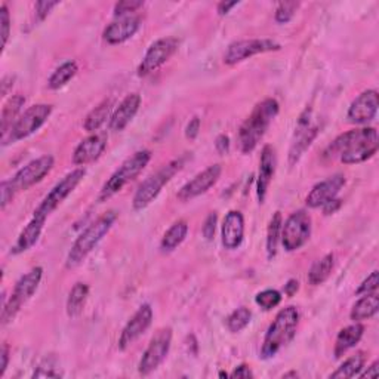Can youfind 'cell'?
I'll use <instances>...</instances> for the list:
<instances>
[{"mask_svg": "<svg viewBox=\"0 0 379 379\" xmlns=\"http://www.w3.org/2000/svg\"><path fill=\"white\" fill-rule=\"evenodd\" d=\"M311 217L305 210H296L282 225V242L286 252L301 249L311 236Z\"/></svg>", "mask_w": 379, "mask_h": 379, "instance_id": "10", "label": "cell"}, {"mask_svg": "<svg viewBox=\"0 0 379 379\" xmlns=\"http://www.w3.org/2000/svg\"><path fill=\"white\" fill-rule=\"evenodd\" d=\"M378 375H379V361H378V360L373 361V363L368 368L366 372L358 373L360 378H376Z\"/></svg>", "mask_w": 379, "mask_h": 379, "instance_id": "51", "label": "cell"}, {"mask_svg": "<svg viewBox=\"0 0 379 379\" xmlns=\"http://www.w3.org/2000/svg\"><path fill=\"white\" fill-rule=\"evenodd\" d=\"M13 86V77L12 76H6L2 80V96L8 95V88Z\"/></svg>", "mask_w": 379, "mask_h": 379, "instance_id": "53", "label": "cell"}, {"mask_svg": "<svg viewBox=\"0 0 379 379\" xmlns=\"http://www.w3.org/2000/svg\"><path fill=\"white\" fill-rule=\"evenodd\" d=\"M298 8H300L298 2H282V4H278V6L276 9V15H274L276 21L278 24L289 23L293 18V15H295V12Z\"/></svg>", "mask_w": 379, "mask_h": 379, "instance_id": "38", "label": "cell"}, {"mask_svg": "<svg viewBox=\"0 0 379 379\" xmlns=\"http://www.w3.org/2000/svg\"><path fill=\"white\" fill-rule=\"evenodd\" d=\"M142 6H144L142 0H123V2L114 5V16L120 18V16L134 15V12H137Z\"/></svg>", "mask_w": 379, "mask_h": 379, "instance_id": "39", "label": "cell"}, {"mask_svg": "<svg viewBox=\"0 0 379 379\" xmlns=\"http://www.w3.org/2000/svg\"><path fill=\"white\" fill-rule=\"evenodd\" d=\"M222 246L228 251H234L240 248V244L244 239V218L242 212L230 210L222 222L221 230Z\"/></svg>", "mask_w": 379, "mask_h": 379, "instance_id": "22", "label": "cell"}, {"mask_svg": "<svg viewBox=\"0 0 379 379\" xmlns=\"http://www.w3.org/2000/svg\"><path fill=\"white\" fill-rule=\"evenodd\" d=\"M77 70H79V67L74 61H67V62H64L62 65H60V67L51 74V77H49V80H47L49 89L58 91V89L64 88L77 74Z\"/></svg>", "mask_w": 379, "mask_h": 379, "instance_id": "34", "label": "cell"}, {"mask_svg": "<svg viewBox=\"0 0 379 379\" xmlns=\"http://www.w3.org/2000/svg\"><path fill=\"white\" fill-rule=\"evenodd\" d=\"M379 310V298L376 293H368L363 295L361 298L353 305L350 319L353 322H363L368 319H372L376 316V312Z\"/></svg>", "mask_w": 379, "mask_h": 379, "instance_id": "28", "label": "cell"}, {"mask_svg": "<svg viewBox=\"0 0 379 379\" xmlns=\"http://www.w3.org/2000/svg\"><path fill=\"white\" fill-rule=\"evenodd\" d=\"M188 234V224L187 221L181 220L176 221L166 233H164L162 242H160V248L163 252H172L175 251L178 246L186 240Z\"/></svg>", "mask_w": 379, "mask_h": 379, "instance_id": "29", "label": "cell"}, {"mask_svg": "<svg viewBox=\"0 0 379 379\" xmlns=\"http://www.w3.org/2000/svg\"><path fill=\"white\" fill-rule=\"evenodd\" d=\"M85 175L86 171L84 168H77L65 175L60 183H57L55 187L45 196V199L36 208L35 215L33 217L46 221V218L51 215V213L76 190V187L81 183V181H84Z\"/></svg>", "mask_w": 379, "mask_h": 379, "instance_id": "9", "label": "cell"}, {"mask_svg": "<svg viewBox=\"0 0 379 379\" xmlns=\"http://www.w3.org/2000/svg\"><path fill=\"white\" fill-rule=\"evenodd\" d=\"M282 46L271 39H244L233 42L227 47L224 54V64L236 65L244 60H249L255 55L280 51Z\"/></svg>", "mask_w": 379, "mask_h": 379, "instance_id": "13", "label": "cell"}, {"mask_svg": "<svg viewBox=\"0 0 379 379\" xmlns=\"http://www.w3.org/2000/svg\"><path fill=\"white\" fill-rule=\"evenodd\" d=\"M178 39L175 38H163L152 43V46L148 47V51L145 52L140 67H138V76L145 77L148 74H152L156 72L159 67L169 61L171 57L176 52L178 49Z\"/></svg>", "mask_w": 379, "mask_h": 379, "instance_id": "15", "label": "cell"}, {"mask_svg": "<svg viewBox=\"0 0 379 379\" xmlns=\"http://www.w3.org/2000/svg\"><path fill=\"white\" fill-rule=\"evenodd\" d=\"M26 104V96L21 94L12 95L9 100L5 103L2 108V114H0V134H2V140L6 138V135L11 132L13 123L18 120L21 108Z\"/></svg>", "mask_w": 379, "mask_h": 379, "instance_id": "27", "label": "cell"}, {"mask_svg": "<svg viewBox=\"0 0 379 379\" xmlns=\"http://www.w3.org/2000/svg\"><path fill=\"white\" fill-rule=\"evenodd\" d=\"M334 264H335L334 254H327L322 259L312 264V267L308 271L310 285L319 286V285L324 283L334 270Z\"/></svg>", "mask_w": 379, "mask_h": 379, "instance_id": "30", "label": "cell"}, {"mask_svg": "<svg viewBox=\"0 0 379 379\" xmlns=\"http://www.w3.org/2000/svg\"><path fill=\"white\" fill-rule=\"evenodd\" d=\"M42 277H43V268L35 267L16 282L8 302L4 305L2 310V317H0V320H2L4 326L12 322L15 316L21 311V308L28 302L31 296L36 293L42 282Z\"/></svg>", "mask_w": 379, "mask_h": 379, "instance_id": "7", "label": "cell"}, {"mask_svg": "<svg viewBox=\"0 0 379 379\" xmlns=\"http://www.w3.org/2000/svg\"><path fill=\"white\" fill-rule=\"evenodd\" d=\"M276 166H277V156H276L274 147L270 144L264 145L261 152L259 172H258V179H256V196L261 205L266 202L270 184L276 174Z\"/></svg>", "mask_w": 379, "mask_h": 379, "instance_id": "20", "label": "cell"}, {"mask_svg": "<svg viewBox=\"0 0 379 379\" xmlns=\"http://www.w3.org/2000/svg\"><path fill=\"white\" fill-rule=\"evenodd\" d=\"M140 26L141 18L137 15L120 16V18L114 20L106 27L103 33L104 40L110 45H120L129 40L132 36H135V33L140 30Z\"/></svg>", "mask_w": 379, "mask_h": 379, "instance_id": "21", "label": "cell"}, {"mask_svg": "<svg viewBox=\"0 0 379 379\" xmlns=\"http://www.w3.org/2000/svg\"><path fill=\"white\" fill-rule=\"evenodd\" d=\"M363 334H365V326L360 322H354V324L344 327L335 341V349H334L335 358H341L349 350L354 349L360 342V339L363 338Z\"/></svg>", "mask_w": 379, "mask_h": 379, "instance_id": "26", "label": "cell"}, {"mask_svg": "<svg viewBox=\"0 0 379 379\" xmlns=\"http://www.w3.org/2000/svg\"><path fill=\"white\" fill-rule=\"evenodd\" d=\"M111 107H113V101L111 100H106L101 104H98L86 116V119L84 122V129L86 132H91V134H92V132L100 129L107 122V119L110 118Z\"/></svg>", "mask_w": 379, "mask_h": 379, "instance_id": "33", "label": "cell"}, {"mask_svg": "<svg viewBox=\"0 0 379 379\" xmlns=\"http://www.w3.org/2000/svg\"><path fill=\"white\" fill-rule=\"evenodd\" d=\"M278 114V103L274 98H267L255 106L251 116L239 129V148L243 154L252 153L262 137L266 135L271 122Z\"/></svg>", "mask_w": 379, "mask_h": 379, "instance_id": "2", "label": "cell"}, {"mask_svg": "<svg viewBox=\"0 0 379 379\" xmlns=\"http://www.w3.org/2000/svg\"><path fill=\"white\" fill-rule=\"evenodd\" d=\"M221 174H222L221 164H212V166L206 168L203 172L197 174L186 186L181 187V190L176 194L178 200L188 202L194 199V197L205 194L218 183Z\"/></svg>", "mask_w": 379, "mask_h": 379, "instance_id": "16", "label": "cell"}, {"mask_svg": "<svg viewBox=\"0 0 379 379\" xmlns=\"http://www.w3.org/2000/svg\"><path fill=\"white\" fill-rule=\"evenodd\" d=\"M0 196H2V199H0V206H2V209H6V206L13 200V197L16 196L8 179L2 181V186H0Z\"/></svg>", "mask_w": 379, "mask_h": 379, "instance_id": "44", "label": "cell"}, {"mask_svg": "<svg viewBox=\"0 0 379 379\" xmlns=\"http://www.w3.org/2000/svg\"><path fill=\"white\" fill-rule=\"evenodd\" d=\"M152 160V152L150 150H141L128 157L119 169L114 171V174L107 179V183L103 186L100 191V202L108 200L110 197L114 194H118L122 191V188L129 184L130 181H134L148 164V162Z\"/></svg>", "mask_w": 379, "mask_h": 379, "instance_id": "6", "label": "cell"}, {"mask_svg": "<svg viewBox=\"0 0 379 379\" xmlns=\"http://www.w3.org/2000/svg\"><path fill=\"white\" fill-rule=\"evenodd\" d=\"M171 344H172V329L171 327L159 329L140 360L138 372L144 376L154 372L163 363V360L166 358L171 350Z\"/></svg>", "mask_w": 379, "mask_h": 379, "instance_id": "12", "label": "cell"}, {"mask_svg": "<svg viewBox=\"0 0 379 379\" xmlns=\"http://www.w3.org/2000/svg\"><path fill=\"white\" fill-rule=\"evenodd\" d=\"M152 322H153V308L148 304L141 305L123 327L119 338V349L123 351L129 349L132 344L147 332V329L152 326Z\"/></svg>", "mask_w": 379, "mask_h": 379, "instance_id": "17", "label": "cell"}, {"mask_svg": "<svg viewBox=\"0 0 379 379\" xmlns=\"http://www.w3.org/2000/svg\"><path fill=\"white\" fill-rule=\"evenodd\" d=\"M141 106V95L140 94H129L123 98V101L119 104V107L114 110L110 118V129L120 132L123 130L130 120L135 118Z\"/></svg>", "mask_w": 379, "mask_h": 379, "instance_id": "24", "label": "cell"}, {"mask_svg": "<svg viewBox=\"0 0 379 379\" xmlns=\"http://www.w3.org/2000/svg\"><path fill=\"white\" fill-rule=\"evenodd\" d=\"M184 162H186L184 157L175 159L166 164H163L157 172L148 176L138 187L134 199H132V208L135 210H142L147 206H150L157 199L162 188L166 186L181 169H183Z\"/></svg>", "mask_w": 379, "mask_h": 379, "instance_id": "5", "label": "cell"}, {"mask_svg": "<svg viewBox=\"0 0 379 379\" xmlns=\"http://www.w3.org/2000/svg\"><path fill=\"white\" fill-rule=\"evenodd\" d=\"M0 358H2V365H0V378H2L8 369L9 363V347L5 344L2 347V351H0Z\"/></svg>", "mask_w": 379, "mask_h": 379, "instance_id": "48", "label": "cell"}, {"mask_svg": "<svg viewBox=\"0 0 379 379\" xmlns=\"http://www.w3.org/2000/svg\"><path fill=\"white\" fill-rule=\"evenodd\" d=\"M289 376H298V373H295V372H290V373H286L283 378H289Z\"/></svg>", "mask_w": 379, "mask_h": 379, "instance_id": "54", "label": "cell"}, {"mask_svg": "<svg viewBox=\"0 0 379 379\" xmlns=\"http://www.w3.org/2000/svg\"><path fill=\"white\" fill-rule=\"evenodd\" d=\"M217 224H218V215L217 212H212L208 215V218L205 220V224L202 227V233H203V237L210 242L213 239V236H215V230H217Z\"/></svg>", "mask_w": 379, "mask_h": 379, "instance_id": "42", "label": "cell"}, {"mask_svg": "<svg viewBox=\"0 0 379 379\" xmlns=\"http://www.w3.org/2000/svg\"><path fill=\"white\" fill-rule=\"evenodd\" d=\"M341 202L342 200H339V199H334V200H331L329 203H326L323 206V213H324V215H331V213H335L341 208Z\"/></svg>", "mask_w": 379, "mask_h": 379, "instance_id": "50", "label": "cell"}, {"mask_svg": "<svg viewBox=\"0 0 379 379\" xmlns=\"http://www.w3.org/2000/svg\"><path fill=\"white\" fill-rule=\"evenodd\" d=\"M199 132H200V119L193 118L186 128V137L188 140H196L197 135H199Z\"/></svg>", "mask_w": 379, "mask_h": 379, "instance_id": "45", "label": "cell"}, {"mask_svg": "<svg viewBox=\"0 0 379 379\" xmlns=\"http://www.w3.org/2000/svg\"><path fill=\"white\" fill-rule=\"evenodd\" d=\"M60 2H46V0H42V2L36 4V16H38V21L42 23L47 18V15L52 12V9L55 6H58Z\"/></svg>", "mask_w": 379, "mask_h": 379, "instance_id": "43", "label": "cell"}, {"mask_svg": "<svg viewBox=\"0 0 379 379\" xmlns=\"http://www.w3.org/2000/svg\"><path fill=\"white\" fill-rule=\"evenodd\" d=\"M319 135V125H315L311 122V110H305L298 120L295 129V135L289 148V164L293 166L300 162V159L304 156V153L308 150L310 145L312 144Z\"/></svg>", "mask_w": 379, "mask_h": 379, "instance_id": "14", "label": "cell"}, {"mask_svg": "<svg viewBox=\"0 0 379 379\" xmlns=\"http://www.w3.org/2000/svg\"><path fill=\"white\" fill-rule=\"evenodd\" d=\"M89 296V286L86 283H76L73 289L69 293L67 298V315L69 317L74 319L81 315V311L85 308L86 300Z\"/></svg>", "mask_w": 379, "mask_h": 379, "instance_id": "31", "label": "cell"}, {"mask_svg": "<svg viewBox=\"0 0 379 379\" xmlns=\"http://www.w3.org/2000/svg\"><path fill=\"white\" fill-rule=\"evenodd\" d=\"M365 363H366V354L363 351H358L354 356H351V357H349L347 360H345L344 363L335 372H332L331 378L349 379V378L358 376L361 369L365 368Z\"/></svg>", "mask_w": 379, "mask_h": 379, "instance_id": "32", "label": "cell"}, {"mask_svg": "<svg viewBox=\"0 0 379 379\" xmlns=\"http://www.w3.org/2000/svg\"><path fill=\"white\" fill-rule=\"evenodd\" d=\"M43 225H45L43 220L33 217V220L26 225V228L20 233L18 239H16V242L13 243L11 254L12 255H21V254L30 251L33 246L38 243V240L42 234Z\"/></svg>", "mask_w": 379, "mask_h": 379, "instance_id": "25", "label": "cell"}, {"mask_svg": "<svg viewBox=\"0 0 379 379\" xmlns=\"http://www.w3.org/2000/svg\"><path fill=\"white\" fill-rule=\"evenodd\" d=\"M215 148L220 154H227L230 152V138L227 135H218L215 140Z\"/></svg>", "mask_w": 379, "mask_h": 379, "instance_id": "47", "label": "cell"}, {"mask_svg": "<svg viewBox=\"0 0 379 379\" xmlns=\"http://www.w3.org/2000/svg\"><path fill=\"white\" fill-rule=\"evenodd\" d=\"M230 376H232L233 379H237V378L239 379H249V378H254V372L248 365H240L232 372V375Z\"/></svg>", "mask_w": 379, "mask_h": 379, "instance_id": "46", "label": "cell"}, {"mask_svg": "<svg viewBox=\"0 0 379 379\" xmlns=\"http://www.w3.org/2000/svg\"><path fill=\"white\" fill-rule=\"evenodd\" d=\"M298 289H300V282L295 278H290L289 282L285 285V293L288 296H293L296 292H298Z\"/></svg>", "mask_w": 379, "mask_h": 379, "instance_id": "52", "label": "cell"}, {"mask_svg": "<svg viewBox=\"0 0 379 379\" xmlns=\"http://www.w3.org/2000/svg\"><path fill=\"white\" fill-rule=\"evenodd\" d=\"M378 107H379L378 91L368 89L365 92H361L351 103L347 113V119L350 123L354 125H366L376 118Z\"/></svg>", "mask_w": 379, "mask_h": 379, "instance_id": "18", "label": "cell"}, {"mask_svg": "<svg viewBox=\"0 0 379 379\" xmlns=\"http://www.w3.org/2000/svg\"><path fill=\"white\" fill-rule=\"evenodd\" d=\"M379 140L375 128L353 129L339 135L326 148L324 157H339L344 164H358L373 157L378 152Z\"/></svg>", "mask_w": 379, "mask_h": 379, "instance_id": "1", "label": "cell"}, {"mask_svg": "<svg viewBox=\"0 0 379 379\" xmlns=\"http://www.w3.org/2000/svg\"><path fill=\"white\" fill-rule=\"evenodd\" d=\"M51 114H52L51 104H36L28 107L18 118V120L13 123L6 138L2 140V145L6 147L9 144H15L24 138H28L45 125V122L51 118Z\"/></svg>", "mask_w": 379, "mask_h": 379, "instance_id": "8", "label": "cell"}, {"mask_svg": "<svg viewBox=\"0 0 379 379\" xmlns=\"http://www.w3.org/2000/svg\"><path fill=\"white\" fill-rule=\"evenodd\" d=\"M255 302L264 311H270L282 302V293L276 289H266L255 296Z\"/></svg>", "mask_w": 379, "mask_h": 379, "instance_id": "37", "label": "cell"}, {"mask_svg": "<svg viewBox=\"0 0 379 379\" xmlns=\"http://www.w3.org/2000/svg\"><path fill=\"white\" fill-rule=\"evenodd\" d=\"M54 157L51 154H45L27 163L24 168L13 175V178L8 179L9 184L15 194L28 190L30 187L39 184L40 181L52 171L54 168Z\"/></svg>", "mask_w": 379, "mask_h": 379, "instance_id": "11", "label": "cell"}, {"mask_svg": "<svg viewBox=\"0 0 379 379\" xmlns=\"http://www.w3.org/2000/svg\"><path fill=\"white\" fill-rule=\"evenodd\" d=\"M107 147V138L100 134H92L81 141L73 153V163L77 166L94 163L101 157Z\"/></svg>", "mask_w": 379, "mask_h": 379, "instance_id": "23", "label": "cell"}, {"mask_svg": "<svg viewBox=\"0 0 379 379\" xmlns=\"http://www.w3.org/2000/svg\"><path fill=\"white\" fill-rule=\"evenodd\" d=\"M252 320V311L246 307H240L237 310H234L232 315H230L225 320L227 329L232 334H239L240 331L248 326Z\"/></svg>", "mask_w": 379, "mask_h": 379, "instance_id": "36", "label": "cell"}, {"mask_svg": "<svg viewBox=\"0 0 379 379\" xmlns=\"http://www.w3.org/2000/svg\"><path fill=\"white\" fill-rule=\"evenodd\" d=\"M300 324V311L296 307H286L277 312L270 324L261 347V358H273L280 350L295 338Z\"/></svg>", "mask_w": 379, "mask_h": 379, "instance_id": "3", "label": "cell"}, {"mask_svg": "<svg viewBox=\"0 0 379 379\" xmlns=\"http://www.w3.org/2000/svg\"><path fill=\"white\" fill-rule=\"evenodd\" d=\"M118 217L119 213L116 210H108L103 213L100 218L95 220L72 246V249L67 255V261H65V267L69 270L79 267L95 249V246L106 237L114 222H116Z\"/></svg>", "mask_w": 379, "mask_h": 379, "instance_id": "4", "label": "cell"}, {"mask_svg": "<svg viewBox=\"0 0 379 379\" xmlns=\"http://www.w3.org/2000/svg\"><path fill=\"white\" fill-rule=\"evenodd\" d=\"M379 285V277H378V271H372L370 276H368V278H365L361 285L358 286V289L356 290L357 295H368V293H375Z\"/></svg>", "mask_w": 379, "mask_h": 379, "instance_id": "41", "label": "cell"}, {"mask_svg": "<svg viewBox=\"0 0 379 379\" xmlns=\"http://www.w3.org/2000/svg\"><path fill=\"white\" fill-rule=\"evenodd\" d=\"M237 5H239L237 0H234V2H220L218 6H217V12H218V15L224 16V15L230 13V11H232L233 8H236Z\"/></svg>", "mask_w": 379, "mask_h": 379, "instance_id": "49", "label": "cell"}, {"mask_svg": "<svg viewBox=\"0 0 379 379\" xmlns=\"http://www.w3.org/2000/svg\"><path fill=\"white\" fill-rule=\"evenodd\" d=\"M345 186V176L342 174H336L334 176H329L322 183L316 184L308 193L305 203L311 209L323 208L326 203L336 199V196Z\"/></svg>", "mask_w": 379, "mask_h": 379, "instance_id": "19", "label": "cell"}, {"mask_svg": "<svg viewBox=\"0 0 379 379\" xmlns=\"http://www.w3.org/2000/svg\"><path fill=\"white\" fill-rule=\"evenodd\" d=\"M0 26H2V47H5L11 36V15L6 5L0 6Z\"/></svg>", "mask_w": 379, "mask_h": 379, "instance_id": "40", "label": "cell"}, {"mask_svg": "<svg viewBox=\"0 0 379 379\" xmlns=\"http://www.w3.org/2000/svg\"><path fill=\"white\" fill-rule=\"evenodd\" d=\"M282 225H283L282 213L277 210V212H274V215L271 217L268 228H267V258L270 261L277 254V246H278V242H280V236H282Z\"/></svg>", "mask_w": 379, "mask_h": 379, "instance_id": "35", "label": "cell"}]
</instances>
